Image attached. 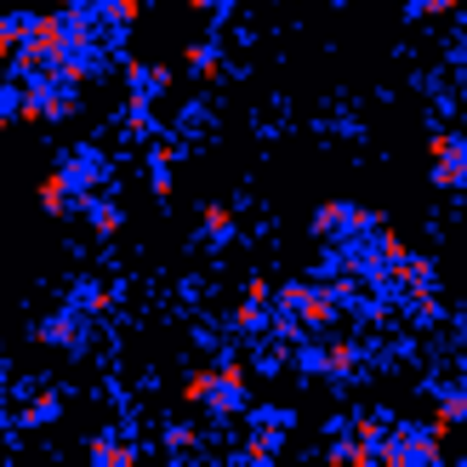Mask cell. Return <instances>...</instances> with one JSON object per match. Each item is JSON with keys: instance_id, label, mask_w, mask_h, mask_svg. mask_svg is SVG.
<instances>
[{"instance_id": "obj_16", "label": "cell", "mask_w": 467, "mask_h": 467, "mask_svg": "<svg viewBox=\"0 0 467 467\" xmlns=\"http://www.w3.org/2000/svg\"><path fill=\"white\" fill-rule=\"evenodd\" d=\"M35 200H40V212H46V217H75V212H80V194L68 189V177H63L57 166H52V171L40 177V189H35Z\"/></svg>"}, {"instance_id": "obj_10", "label": "cell", "mask_w": 467, "mask_h": 467, "mask_svg": "<svg viewBox=\"0 0 467 467\" xmlns=\"http://www.w3.org/2000/svg\"><path fill=\"white\" fill-rule=\"evenodd\" d=\"M268 325H274V302H251V296H240L234 308L223 314V331L234 337V342H256V337H268Z\"/></svg>"}, {"instance_id": "obj_7", "label": "cell", "mask_w": 467, "mask_h": 467, "mask_svg": "<svg viewBox=\"0 0 467 467\" xmlns=\"http://www.w3.org/2000/svg\"><path fill=\"white\" fill-rule=\"evenodd\" d=\"M319 342H325V382H331V388H348V382L365 377V342H359V337L325 331Z\"/></svg>"}, {"instance_id": "obj_14", "label": "cell", "mask_w": 467, "mask_h": 467, "mask_svg": "<svg viewBox=\"0 0 467 467\" xmlns=\"http://www.w3.org/2000/svg\"><path fill=\"white\" fill-rule=\"evenodd\" d=\"M200 240L212 245V251L240 240V217H234V205H223V200H205L200 205Z\"/></svg>"}, {"instance_id": "obj_19", "label": "cell", "mask_w": 467, "mask_h": 467, "mask_svg": "<svg viewBox=\"0 0 467 467\" xmlns=\"http://www.w3.org/2000/svg\"><path fill=\"white\" fill-rule=\"evenodd\" d=\"M182 68H189L194 80H205V86L223 80V46L217 40H189L182 46Z\"/></svg>"}, {"instance_id": "obj_22", "label": "cell", "mask_w": 467, "mask_h": 467, "mask_svg": "<svg viewBox=\"0 0 467 467\" xmlns=\"http://www.w3.org/2000/svg\"><path fill=\"white\" fill-rule=\"evenodd\" d=\"M212 388H217V365H194L189 377H182V388H177V400L189 405V410H205V400H212Z\"/></svg>"}, {"instance_id": "obj_1", "label": "cell", "mask_w": 467, "mask_h": 467, "mask_svg": "<svg viewBox=\"0 0 467 467\" xmlns=\"http://www.w3.org/2000/svg\"><path fill=\"white\" fill-rule=\"evenodd\" d=\"M274 308L296 314L308 337H325V331L342 325V302H337V291L325 285V279H285V285H274Z\"/></svg>"}, {"instance_id": "obj_27", "label": "cell", "mask_w": 467, "mask_h": 467, "mask_svg": "<svg viewBox=\"0 0 467 467\" xmlns=\"http://www.w3.org/2000/svg\"><path fill=\"white\" fill-rule=\"evenodd\" d=\"M234 6H240V0H189V12L212 17V23H228V17H234Z\"/></svg>"}, {"instance_id": "obj_20", "label": "cell", "mask_w": 467, "mask_h": 467, "mask_svg": "<svg viewBox=\"0 0 467 467\" xmlns=\"http://www.w3.org/2000/svg\"><path fill=\"white\" fill-rule=\"evenodd\" d=\"M245 428L285 439V433L296 428V410H291V405H245Z\"/></svg>"}, {"instance_id": "obj_4", "label": "cell", "mask_w": 467, "mask_h": 467, "mask_svg": "<svg viewBox=\"0 0 467 467\" xmlns=\"http://www.w3.org/2000/svg\"><path fill=\"white\" fill-rule=\"evenodd\" d=\"M91 337H98V319L80 314L75 302H63V308H52V314L35 319V342L52 348V354H68V359H80L86 348H91Z\"/></svg>"}, {"instance_id": "obj_18", "label": "cell", "mask_w": 467, "mask_h": 467, "mask_svg": "<svg viewBox=\"0 0 467 467\" xmlns=\"http://www.w3.org/2000/svg\"><path fill=\"white\" fill-rule=\"evenodd\" d=\"M331 467H377V445H365V439H354V433H331V445L319 451Z\"/></svg>"}, {"instance_id": "obj_25", "label": "cell", "mask_w": 467, "mask_h": 467, "mask_svg": "<svg viewBox=\"0 0 467 467\" xmlns=\"http://www.w3.org/2000/svg\"><path fill=\"white\" fill-rule=\"evenodd\" d=\"M388 428H393V416H388V410H359V416H348V433L365 439V445H382Z\"/></svg>"}, {"instance_id": "obj_3", "label": "cell", "mask_w": 467, "mask_h": 467, "mask_svg": "<svg viewBox=\"0 0 467 467\" xmlns=\"http://www.w3.org/2000/svg\"><path fill=\"white\" fill-rule=\"evenodd\" d=\"M445 462V439L428 422H393L377 445V467H439Z\"/></svg>"}, {"instance_id": "obj_23", "label": "cell", "mask_w": 467, "mask_h": 467, "mask_svg": "<svg viewBox=\"0 0 467 467\" xmlns=\"http://www.w3.org/2000/svg\"><path fill=\"white\" fill-rule=\"evenodd\" d=\"M29 23H35V12H0V63L29 40Z\"/></svg>"}, {"instance_id": "obj_33", "label": "cell", "mask_w": 467, "mask_h": 467, "mask_svg": "<svg viewBox=\"0 0 467 467\" xmlns=\"http://www.w3.org/2000/svg\"><path fill=\"white\" fill-rule=\"evenodd\" d=\"M400 6H405V17H416V6H422V0H400Z\"/></svg>"}, {"instance_id": "obj_9", "label": "cell", "mask_w": 467, "mask_h": 467, "mask_svg": "<svg viewBox=\"0 0 467 467\" xmlns=\"http://www.w3.org/2000/svg\"><path fill=\"white\" fill-rule=\"evenodd\" d=\"M120 75H126V98L160 103V98L171 91V68H166V63H137V57H120Z\"/></svg>"}, {"instance_id": "obj_26", "label": "cell", "mask_w": 467, "mask_h": 467, "mask_svg": "<svg viewBox=\"0 0 467 467\" xmlns=\"http://www.w3.org/2000/svg\"><path fill=\"white\" fill-rule=\"evenodd\" d=\"M160 445H166L171 456H189V451H200V428H189V422H166Z\"/></svg>"}, {"instance_id": "obj_29", "label": "cell", "mask_w": 467, "mask_h": 467, "mask_svg": "<svg viewBox=\"0 0 467 467\" xmlns=\"http://www.w3.org/2000/svg\"><path fill=\"white\" fill-rule=\"evenodd\" d=\"M467 6V0H422V6H416V23H422V17H456Z\"/></svg>"}, {"instance_id": "obj_15", "label": "cell", "mask_w": 467, "mask_h": 467, "mask_svg": "<svg viewBox=\"0 0 467 467\" xmlns=\"http://www.w3.org/2000/svg\"><path fill=\"white\" fill-rule=\"evenodd\" d=\"M63 302H75V308L91 314V319H109V314H114V302H120V291H114L109 279H91V274H86V279H75V285H68Z\"/></svg>"}, {"instance_id": "obj_13", "label": "cell", "mask_w": 467, "mask_h": 467, "mask_svg": "<svg viewBox=\"0 0 467 467\" xmlns=\"http://www.w3.org/2000/svg\"><path fill=\"white\" fill-rule=\"evenodd\" d=\"M467 422V382H445V388H433V433L439 439H451L456 428Z\"/></svg>"}, {"instance_id": "obj_30", "label": "cell", "mask_w": 467, "mask_h": 467, "mask_svg": "<svg viewBox=\"0 0 467 467\" xmlns=\"http://www.w3.org/2000/svg\"><path fill=\"white\" fill-rule=\"evenodd\" d=\"M200 126H205V103H189L177 114V131H200Z\"/></svg>"}, {"instance_id": "obj_32", "label": "cell", "mask_w": 467, "mask_h": 467, "mask_svg": "<svg viewBox=\"0 0 467 467\" xmlns=\"http://www.w3.org/2000/svg\"><path fill=\"white\" fill-rule=\"evenodd\" d=\"M6 377H12V365H6V348H0V388H6Z\"/></svg>"}, {"instance_id": "obj_28", "label": "cell", "mask_w": 467, "mask_h": 467, "mask_svg": "<svg viewBox=\"0 0 467 467\" xmlns=\"http://www.w3.org/2000/svg\"><path fill=\"white\" fill-rule=\"evenodd\" d=\"M462 143H467V131H428V160L451 154V149H462Z\"/></svg>"}, {"instance_id": "obj_6", "label": "cell", "mask_w": 467, "mask_h": 467, "mask_svg": "<svg viewBox=\"0 0 467 467\" xmlns=\"http://www.w3.org/2000/svg\"><path fill=\"white\" fill-rule=\"evenodd\" d=\"M57 171L68 177V189L86 200V194H103L109 182H114V160H109L98 143H75V149L57 154Z\"/></svg>"}, {"instance_id": "obj_17", "label": "cell", "mask_w": 467, "mask_h": 467, "mask_svg": "<svg viewBox=\"0 0 467 467\" xmlns=\"http://www.w3.org/2000/svg\"><path fill=\"white\" fill-rule=\"evenodd\" d=\"M428 177H433L439 194H467V143L451 149V154H439V160H428Z\"/></svg>"}, {"instance_id": "obj_12", "label": "cell", "mask_w": 467, "mask_h": 467, "mask_svg": "<svg viewBox=\"0 0 467 467\" xmlns=\"http://www.w3.org/2000/svg\"><path fill=\"white\" fill-rule=\"evenodd\" d=\"M80 217H86V228H91V240H114V234L126 228V205L103 189V194H86V200H80Z\"/></svg>"}, {"instance_id": "obj_31", "label": "cell", "mask_w": 467, "mask_h": 467, "mask_svg": "<svg viewBox=\"0 0 467 467\" xmlns=\"http://www.w3.org/2000/svg\"><path fill=\"white\" fill-rule=\"evenodd\" d=\"M240 296H251V302H274V285H268V279H263V274H251Z\"/></svg>"}, {"instance_id": "obj_8", "label": "cell", "mask_w": 467, "mask_h": 467, "mask_svg": "<svg viewBox=\"0 0 467 467\" xmlns=\"http://www.w3.org/2000/svg\"><path fill=\"white\" fill-rule=\"evenodd\" d=\"M12 393H17V416H12V422L23 433H40V428H52L63 416V393L57 388H12Z\"/></svg>"}, {"instance_id": "obj_11", "label": "cell", "mask_w": 467, "mask_h": 467, "mask_svg": "<svg viewBox=\"0 0 467 467\" xmlns=\"http://www.w3.org/2000/svg\"><path fill=\"white\" fill-rule=\"evenodd\" d=\"M86 462L91 467H137V462H143V445H131V439L126 433H91L86 439Z\"/></svg>"}, {"instance_id": "obj_2", "label": "cell", "mask_w": 467, "mask_h": 467, "mask_svg": "<svg viewBox=\"0 0 467 467\" xmlns=\"http://www.w3.org/2000/svg\"><path fill=\"white\" fill-rule=\"evenodd\" d=\"M80 114V86L63 80L57 68L23 80V126H63Z\"/></svg>"}, {"instance_id": "obj_24", "label": "cell", "mask_w": 467, "mask_h": 467, "mask_svg": "<svg viewBox=\"0 0 467 467\" xmlns=\"http://www.w3.org/2000/svg\"><path fill=\"white\" fill-rule=\"evenodd\" d=\"M23 120V80L0 63V126H17Z\"/></svg>"}, {"instance_id": "obj_5", "label": "cell", "mask_w": 467, "mask_h": 467, "mask_svg": "<svg viewBox=\"0 0 467 467\" xmlns=\"http://www.w3.org/2000/svg\"><path fill=\"white\" fill-rule=\"evenodd\" d=\"M388 217L382 212H370V205H354V200H325L319 212L308 217V234L319 245H331V240H354V234H370V228H382Z\"/></svg>"}, {"instance_id": "obj_21", "label": "cell", "mask_w": 467, "mask_h": 467, "mask_svg": "<svg viewBox=\"0 0 467 467\" xmlns=\"http://www.w3.org/2000/svg\"><path fill=\"white\" fill-rule=\"evenodd\" d=\"M285 456V439H274V433H245V445L234 451V462H245V467H268V462H279Z\"/></svg>"}]
</instances>
